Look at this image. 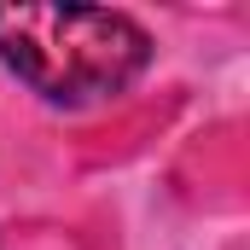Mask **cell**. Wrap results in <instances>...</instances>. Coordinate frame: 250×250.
Wrapping results in <instances>:
<instances>
[{
  "label": "cell",
  "instance_id": "1",
  "mask_svg": "<svg viewBox=\"0 0 250 250\" xmlns=\"http://www.w3.org/2000/svg\"><path fill=\"white\" fill-rule=\"evenodd\" d=\"M0 64L47 105L82 111L146 76L151 35L105 6H0Z\"/></svg>",
  "mask_w": 250,
  "mask_h": 250
}]
</instances>
